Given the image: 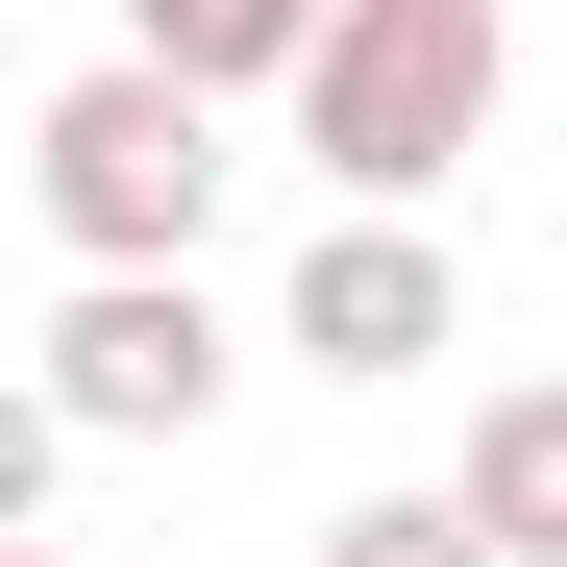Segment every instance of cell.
Masks as SVG:
<instances>
[{
	"label": "cell",
	"instance_id": "1",
	"mask_svg": "<svg viewBox=\"0 0 567 567\" xmlns=\"http://www.w3.org/2000/svg\"><path fill=\"white\" fill-rule=\"evenodd\" d=\"M271 100H297V148L346 198H444V173L494 148V100H518V25L494 0H297Z\"/></svg>",
	"mask_w": 567,
	"mask_h": 567
},
{
	"label": "cell",
	"instance_id": "3",
	"mask_svg": "<svg viewBox=\"0 0 567 567\" xmlns=\"http://www.w3.org/2000/svg\"><path fill=\"white\" fill-rule=\"evenodd\" d=\"M25 395H50L74 444H198V420L247 395V321L198 297V247H173V271H74V321H50Z\"/></svg>",
	"mask_w": 567,
	"mask_h": 567
},
{
	"label": "cell",
	"instance_id": "4",
	"mask_svg": "<svg viewBox=\"0 0 567 567\" xmlns=\"http://www.w3.org/2000/svg\"><path fill=\"white\" fill-rule=\"evenodd\" d=\"M271 346H297V370H346V395H420V370L468 346L444 223H420V198H346V223L297 247V297H271Z\"/></svg>",
	"mask_w": 567,
	"mask_h": 567
},
{
	"label": "cell",
	"instance_id": "5",
	"mask_svg": "<svg viewBox=\"0 0 567 567\" xmlns=\"http://www.w3.org/2000/svg\"><path fill=\"white\" fill-rule=\"evenodd\" d=\"M444 518L494 543V567H567V370L468 395V468H444Z\"/></svg>",
	"mask_w": 567,
	"mask_h": 567
},
{
	"label": "cell",
	"instance_id": "2",
	"mask_svg": "<svg viewBox=\"0 0 567 567\" xmlns=\"http://www.w3.org/2000/svg\"><path fill=\"white\" fill-rule=\"evenodd\" d=\"M223 173H247L223 100H198V74H148V50H100V74L25 124V198L74 223V271H173V247L223 223Z\"/></svg>",
	"mask_w": 567,
	"mask_h": 567
},
{
	"label": "cell",
	"instance_id": "7",
	"mask_svg": "<svg viewBox=\"0 0 567 567\" xmlns=\"http://www.w3.org/2000/svg\"><path fill=\"white\" fill-rule=\"evenodd\" d=\"M321 567H494V543H468L444 494H346V518H321Z\"/></svg>",
	"mask_w": 567,
	"mask_h": 567
},
{
	"label": "cell",
	"instance_id": "6",
	"mask_svg": "<svg viewBox=\"0 0 567 567\" xmlns=\"http://www.w3.org/2000/svg\"><path fill=\"white\" fill-rule=\"evenodd\" d=\"M148 74H198V100H271V50H297V0H124Z\"/></svg>",
	"mask_w": 567,
	"mask_h": 567
},
{
	"label": "cell",
	"instance_id": "8",
	"mask_svg": "<svg viewBox=\"0 0 567 567\" xmlns=\"http://www.w3.org/2000/svg\"><path fill=\"white\" fill-rule=\"evenodd\" d=\"M50 468H74V420L25 395V370H0V518H50Z\"/></svg>",
	"mask_w": 567,
	"mask_h": 567
},
{
	"label": "cell",
	"instance_id": "9",
	"mask_svg": "<svg viewBox=\"0 0 567 567\" xmlns=\"http://www.w3.org/2000/svg\"><path fill=\"white\" fill-rule=\"evenodd\" d=\"M0 567H74V543H25V518H0Z\"/></svg>",
	"mask_w": 567,
	"mask_h": 567
}]
</instances>
